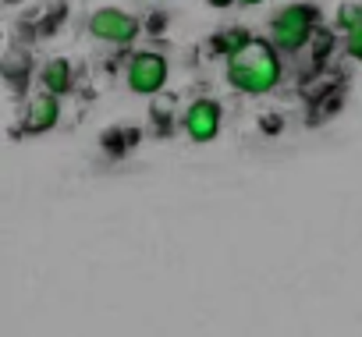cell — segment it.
I'll return each mask as SVG.
<instances>
[{
    "label": "cell",
    "mask_w": 362,
    "mask_h": 337,
    "mask_svg": "<svg viewBox=\"0 0 362 337\" xmlns=\"http://www.w3.org/2000/svg\"><path fill=\"white\" fill-rule=\"evenodd\" d=\"M170 114H174V96H153V121L170 124Z\"/></svg>",
    "instance_id": "11"
},
{
    "label": "cell",
    "mask_w": 362,
    "mask_h": 337,
    "mask_svg": "<svg viewBox=\"0 0 362 337\" xmlns=\"http://www.w3.org/2000/svg\"><path fill=\"white\" fill-rule=\"evenodd\" d=\"M57 121H61V96H57V93L43 89L40 96L29 100V114H25V131H29V135H43V131H50Z\"/></svg>",
    "instance_id": "6"
},
{
    "label": "cell",
    "mask_w": 362,
    "mask_h": 337,
    "mask_svg": "<svg viewBox=\"0 0 362 337\" xmlns=\"http://www.w3.org/2000/svg\"><path fill=\"white\" fill-rule=\"evenodd\" d=\"M320 25V8L316 4H288L270 18L267 40L281 50V54H298L309 47L313 32Z\"/></svg>",
    "instance_id": "2"
},
{
    "label": "cell",
    "mask_w": 362,
    "mask_h": 337,
    "mask_svg": "<svg viewBox=\"0 0 362 337\" xmlns=\"http://www.w3.org/2000/svg\"><path fill=\"white\" fill-rule=\"evenodd\" d=\"M149 29L156 32V29H163V15H153V22H149Z\"/></svg>",
    "instance_id": "16"
},
{
    "label": "cell",
    "mask_w": 362,
    "mask_h": 337,
    "mask_svg": "<svg viewBox=\"0 0 362 337\" xmlns=\"http://www.w3.org/2000/svg\"><path fill=\"white\" fill-rule=\"evenodd\" d=\"M249 40H252V36H249L245 29H228V32H221V36H217V50H224V54L231 57V54H235V50H242Z\"/></svg>",
    "instance_id": "9"
},
{
    "label": "cell",
    "mask_w": 362,
    "mask_h": 337,
    "mask_svg": "<svg viewBox=\"0 0 362 337\" xmlns=\"http://www.w3.org/2000/svg\"><path fill=\"white\" fill-rule=\"evenodd\" d=\"M0 71H4L8 82L29 78V71H33V54H29V50H8V54H4V64H0Z\"/></svg>",
    "instance_id": "8"
},
{
    "label": "cell",
    "mask_w": 362,
    "mask_h": 337,
    "mask_svg": "<svg viewBox=\"0 0 362 337\" xmlns=\"http://www.w3.org/2000/svg\"><path fill=\"white\" fill-rule=\"evenodd\" d=\"M344 50H348V57H355L362 64V22L351 32H344Z\"/></svg>",
    "instance_id": "12"
},
{
    "label": "cell",
    "mask_w": 362,
    "mask_h": 337,
    "mask_svg": "<svg viewBox=\"0 0 362 337\" xmlns=\"http://www.w3.org/2000/svg\"><path fill=\"white\" fill-rule=\"evenodd\" d=\"M281 78H284L281 50L270 40L252 36L242 50L228 57V85L242 96H267L281 85Z\"/></svg>",
    "instance_id": "1"
},
{
    "label": "cell",
    "mask_w": 362,
    "mask_h": 337,
    "mask_svg": "<svg viewBox=\"0 0 362 337\" xmlns=\"http://www.w3.org/2000/svg\"><path fill=\"white\" fill-rule=\"evenodd\" d=\"M263 131H267V135H277V131H281V114H267V117H263Z\"/></svg>",
    "instance_id": "14"
},
{
    "label": "cell",
    "mask_w": 362,
    "mask_h": 337,
    "mask_svg": "<svg viewBox=\"0 0 362 337\" xmlns=\"http://www.w3.org/2000/svg\"><path fill=\"white\" fill-rule=\"evenodd\" d=\"M124 138L132 142L135 131H128V135H121V131H107V135H103V146L110 149V156H124Z\"/></svg>",
    "instance_id": "13"
},
{
    "label": "cell",
    "mask_w": 362,
    "mask_h": 337,
    "mask_svg": "<svg viewBox=\"0 0 362 337\" xmlns=\"http://www.w3.org/2000/svg\"><path fill=\"white\" fill-rule=\"evenodd\" d=\"M139 29H142V22L121 8H100L89 15V36L100 43H110V47H128L139 36Z\"/></svg>",
    "instance_id": "4"
},
{
    "label": "cell",
    "mask_w": 362,
    "mask_h": 337,
    "mask_svg": "<svg viewBox=\"0 0 362 337\" xmlns=\"http://www.w3.org/2000/svg\"><path fill=\"white\" fill-rule=\"evenodd\" d=\"M221 121H224L221 103L210 100V96H199L196 103H189L185 121H181V124H185V131H189L192 142H214L221 135Z\"/></svg>",
    "instance_id": "5"
},
{
    "label": "cell",
    "mask_w": 362,
    "mask_h": 337,
    "mask_svg": "<svg viewBox=\"0 0 362 337\" xmlns=\"http://www.w3.org/2000/svg\"><path fill=\"white\" fill-rule=\"evenodd\" d=\"M358 22H362V4H341V8H337V18H334V25H337L341 32H351Z\"/></svg>",
    "instance_id": "10"
},
{
    "label": "cell",
    "mask_w": 362,
    "mask_h": 337,
    "mask_svg": "<svg viewBox=\"0 0 362 337\" xmlns=\"http://www.w3.org/2000/svg\"><path fill=\"white\" fill-rule=\"evenodd\" d=\"M235 4H242V8H259V4H267V0H235Z\"/></svg>",
    "instance_id": "15"
},
{
    "label": "cell",
    "mask_w": 362,
    "mask_h": 337,
    "mask_svg": "<svg viewBox=\"0 0 362 337\" xmlns=\"http://www.w3.org/2000/svg\"><path fill=\"white\" fill-rule=\"evenodd\" d=\"M4 4H15V0H4Z\"/></svg>",
    "instance_id": "17"
},
{
    "label": "cell",
    "mask_w": 362,
    "mask_h": 337,
    "mask_svg": "<svg viewBox=\"0 0 362 337\" xmlns=\"http://www.w3.org/2000/svg\"><path fill=\"white\" fill-rule=\"evenodd\" d=\"M40 78H43V89L64 96V93L71 89V82H75V75H71V61H68V57H54V61H47L43 71H40Z\"/></svg>",
    "instance_id": "7"
},
{
    "label": "cell",
    "mask_w": 362,
    "mask_h": 337,
    "mask_svg": "<svg viewBox=\"0 0 362 337\" xmlns=\"http://www.w3.org/2000/svg\"><path fill=\"white\" fill-rule=\"evenodd\" d=\"M167 78H170V64H167L163 54H156V50L132 54V61H128V89L135 96H160Z\"/></svg>",
    "instance_id": "3"
}]
</instances>
